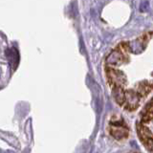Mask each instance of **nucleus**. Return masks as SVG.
I'll list each match as a JSON object with an SVG mask.
<instances>
[{
	"mask_svg": "<svg viewBox=\"0 0 153 153\" xmlns=\"http://www.w3.org/2000/svg\"><path fill=\"white\" fill-rule=\"evenodd\" d=\"M152 103V102H151ZM149 106V110L146 114L143 115V120H142V123L140 126V129H139V132H140V135L142 137V140L145 142L146 146L148 147L149 151L152 150V126H147V124H152V106Z\"/></svg>",
	"mask_w": 153,
	"mask_h": 153,
	"instance_id": "f257e3e1",
	"label": "nucleus"
},
{
	"mask_svg": "<svg viewBox=\"0 0 153 153\" xmlns=\"http://www.w3.org/2000/svg\"><path fill=\"white\" fill-rule=\"evenodd\" d=\"M108 76H109L110 81L116 85V87H119V86L123 84V79H124L123 74L119 71L110 70V75Z\"/></svg>",
	"mask_w": 153,
	"mask_h": 153,
	"instance_id": "7ed1b4c3",
	"label": "nucleus"
},
{
	"mask_svg": "<svg viewBox=\"0 0 153 153\" xmlns=\"http://www.w3.org/2000/svg\"><path fill=\"white\" fill-rule=\"evenodd\" d=\"M110 133L112 134L114 138L123 139L126 138L128 135V130L126 127H123V122H111V128H110Z\"/></svg>",
	"mask_w": 153,
	"mask_h": 153,
	"instance_id": "f03ea898",
	"label": "nucleus"
},
{
	"mask_svg": "<svg viewBox=\"0 0 153 153\" xmlns=\"http://www.w3.org/2000/svg\"><path fill=\"white\" fill-rule=\"evenodd\" d=\"M6 56H8V59L10 60V63H11L14 68L17 66L18 63V53L16 49H8L6 51Z\"/></svg>",
	"mask_w": 153,
	"mask_h": 153,
	"instance_id": "20e7f679",
	"label": "nucleus"
},
{
	"mask_svg": "<svg viewBox=\"0 0 153 153\" xmlns=\"http://www.w3.org/2000/svg\"><path fill=\"white\" fill-rule=\"evenodd\" d=\"M147 4H148V2H146V1H143V2H142V4H141V8H140L141 12H145V11H146V6H147Z\"/></svg>",
	"mask_w": 153,
	"mask_h": 153,
	"instance_id": "39448f33",
	"label": "nucleus"
}]
</instances>
